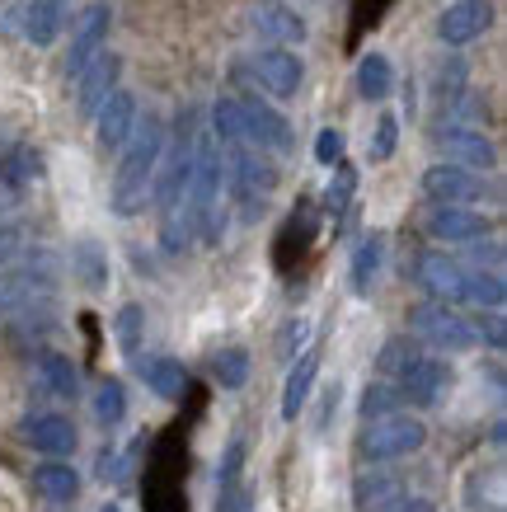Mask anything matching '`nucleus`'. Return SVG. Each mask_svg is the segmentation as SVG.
Returning a JSON list of instances; mask_svg holds the SVG:
<instances>
[{
    "label": "nucleus",
    "instance_id": "1",
    "mask_svg": "<svg viewBox=\"0 0 507 512\" xmlns=\"http://www.w3.org/2000/svg\"><path fill=\"white\" fill-rule=\"evenodd\" d=\"M160 160H165V123L146 113V123L137 118L132 137L123 141V160H118V174H113V212L118 217L146 212L155 174H160Z\"/></svg>",
    "mask_w": 507,
    "mask_h": 512
},
{
    "label": "nucleus",
    "instance_id": "2",
    "mask_svg": "<svg viewBox=\"0 0 507 512\" xmlns=\"http://www.w3.org/2000/svg\"><path fill=\"white\" fill-rule=\"evenodd\" d=\"M184 428H169L160 442H155V456H151V475H146V512H188V498H184Z\"/></svg>",
    "mask_w": 507,
    "mask_h": 512
},
{
    "label": "nucleus",
    "instance_id": "3",
    "mask_svg": "<svg viewBox=\"0 0 507 512\" xmlns=\"http://www.w3.org/2000/svg\"><path fill=\"white\" fill-rule=\"evenodd\" d=\"M409 329H414L428 348H437V353H465V348L479 343L475 325H470L465 315L451 311L446 301H423V306H414V311H409Z\"/></svg>",
    "mask_w": 507,
    "mask_h": 512
},
{
    "label": "nucleus",
    "instance_id": "4",
    "mask_svg": "<svg viewBox=\"0 0 507 512\" xmlns=\"http://www.w3.org/2000/svg\"><path fill=\"white\" fill-rule=\"evenodd\" d=\"M423 442H428V428L395 409V414H381V419L367 423L362 456H367V461H404V456H414Z\"/></svg>",
    "mask_w": 507,
    "mask_h": 512
},
{
    "label": "nucleus",
    "instance_id": "5",
    "mask_svg": "<svg viewBox=\"0 0 507 512\" xmlns=\"http://www.w3.org/2000/svg\"><path fill=\"white\" fill-rule=\"evenodd\" d=\"M235 104H240V127H245L249 146H259V151H277V156H287V151L296 146L292 123H287L277 109H268V104H259V99H235Z\"/></svg>",
    "mask_w": 507,
    "mask_h": 512
},
{
    "label": "nucleus",
    "instance_id": "6",
    "mask_svg": "<svg viewBox=\"0 0 507 512\" xmlns=\"http://www.w3.org/2000/svg\"><path fill=\"white\" fill-rule=\"evenodd\" d=\"M52 278H57V264L52 259H38V268H10V273H0V315H15L33 301H43L52 292Z\"/></svg>",
    "mask_w": 507,
    "mask_h": 512
},
{
    "label": "nucleus",
    "instance_id": "7",
    "mask_svg": "<svg viewBox=\"0 0 507 512\" xmlns=\"http://www.w3.org/2000/svg\"><path fill=\"white\" fill-rule=\"evenodd\" d=\"M423 193H428L432 202H451V207H465V202H479L489 188H484V179H479L475 170H465V165H432L428 174H423Z\"/></svg>",
    "mask_w": 507,
    "mask_h": 512
},
{
    "label": "nucleus",
    "instance_id": "8",
    "mask_svg": "<svg viewBox=\"0 0 507 512\" xmlns=\"http://www.w3.org/2000/svg\"><path fill=\"white\" fill-rule=\"evenodd\" d=\"M108 24H113V10H108L104 0H94L90 10L76 19V38H71V57H66V76H80L85 66L104 52L108 43Z\"/></svg>",
    "mask_w": 507,
    "mask_h": 512
},
{
    "label": "nucleus",
    "instance_id": "9",
    "mask_svg": "<svg viewBox=\"0 0 507 512\" xmlns=\"http://www.w3.org/2000/svg\"><path fill=\"white\" fill-rule=\"evenodd\" d=\"M254 76H259V85L273 99H296V90H301V80H306V66H301V57L296 52H287V47H268V52H259L254 57Z\"/></svg>",
    "mask_w": 507,
    "mask_h": 512
},
{
    "label": "nucleus",
    "instance_id": "10",
    "mask_svg": "<svg viewBox=\"0 0 507 512\" xmlns=\"http://www.w3.org/2000/svg\"><path fill=\"white\" fill-rule=\"evenodd\" d=\"M451 390V367H446L442 357H423L418 353L409 367L400 372V395L414 404H437Z\"/></svg>",
    "mask_w": 507,
    "mask_h": 512
},
{
    "label": "nucleus",
    "instance_id": "11",
    "mask_svg": "<svg viewBox=\"0 0 507 512\" xmlns=\"http://www.w3.org/2000/svg\"><path fill=\"white\" fill-rule=\"evenodd\" d=\"M465 273H470V268L456 264V259H446V254H423V259L414 264L418 287H423L432 301H446V306H456V301H461Z\"/></svg>",
    "mask_w": 507,
    "mask_h": 512
},
{
    "label": "nucleus",
    "instance_id": "12",
    "mask_svg": "<svg viewBox=\"0 0 507 512\" xmlns=\"http://www.w3.org/2000/svg\"><path fill=\"white\" fill-rule=\"evenodd\" d=\"M489 24H493L489 0H456V5H446V15L437 19V33H442L446 47H465V43H475Z\"/></svg>",
    "mask_w": 507,
    "mask_h": 512
},
{
    "label": "nucleus",
    "instance_id": "13",
    "mask_svg": "<svg viewBox=\"0 0 507 512\" xmlns=\"http://www.w3.org/2000/svg\"><path fill=\"white\" fill-rule=\"evenodd\" d=\"M249 24L268 43H306V19L296 15L292 5H282V0H254L249 5Z\"/></svg>",
    "mask_w": 507,
    "mask_h": 512
},
{
    "label": "nucleus",
    "instance_id": "14",
    "mask_svg": "<svg viewBox=\"0 0 507 512\" xmlns=\"http://www.w3.org/2000/svg\"><path fill=\"white\" fill-rule=\"evenodd\" d=\"M428 235L432 240H446V245H470V240H484L489 235V221L470 212V207H451V202H437L428 212Z\"/></svg>",
    "mask_w": 507,
    "mask_h": 512
},
{
    "label": "nucleus",
    "instance_id": "15",
    "mask_svg": "<svg viewBox=\"0 0 507 512\" xmlns=\"http://www.w3.org/2000/svg\"><path fill=\"white\" fill-rule=\"evenodd\" d=\"M94 123H99V146L104 151H123V141L132 137V127H137V99L127 90H113L94 109Z\"/></svg>",
    "mask_w": 507,
    "mask_h": 512
},
{
    "label": "nucleus",
    "instance_id": "16",
    "mask_svg": "<svg viewBox=\"0 0 507 512\" xmlns=\"http://www.w3.org/2000/svg\"><path fill=\"white\" fill-rule=\"evenodd\" d=\"M437 141H442V151L451 156V165H465V170H493L498 165L493 141L484 132H475V127H442Z\"/></svg>",
    "mask_w": 507,
    "mask_h": 512
},
{
    "label": "nucleus",
    "instance_id": "17",
    "mask_svg": "<svg viewBox=\"0 0 507 512\" xmlns=\"http://www.w3.org/2000/svg\"><path fill=\"white\" fill-rule=\"evenodd\" d=\"M315 231H320V217H315V207L310 202H301L292 217H287V226H282V235H277V249H273V259L282 273H292L301 259H306V249L310 240H315Z\"/></svg>",
    "mask_w": 507,
    "mask_h": 512
},
{
    "label": "nucleus",
    "instance_id": "18",
    "mask_svg": "<svg viewBox=\"0 0 507 512\" xmlns=\"http://www.w3.org/2000/svg\"><path fill=\"white\" fill-rule=\"evenodd\" d=\"M118 71H123V62H118L113 52H99V57H94V62L76 76V85H80L76 104H80V113H85V118H94V109H99L108 94L118 90Z\"/></svg>",
    "mask_w": 507,
    "mask_h": 512
},
{
    "label": "nucleus",
    "instance_id": "19",
    "mask_svg": "<svg viewBox=\"0 0 507 512\" xmlns=\"http://www.w3.org/2000/svg\"><path fill=\"white\" fill-rule=\"evenodd\" d=\"M19 437H24L33 451H47V456L76 451V428H71V419H62V414H29V419L19 423Z\"/></svg>",
    "mask_w": 507,
    "mask_h": 512
},
{
    "label": "nucleus",
    "instance_id": "20",
    "mask_svg": "<svg viewBox=\"0 0 507 512\" xmlns=\"http://www.w3.org/2000/svg\"><path fill=\"white\" fill-rule=\"evenodd\" d=\"M33 381L52 395V400H76V367H71V357L62 353H38V362H33Z\"/></svg>",
    "mask_w": 507,
    "mask_h": 512
},
{
    "label": "nucleus",
    "instance_id": "21",
    "mask_svg": "<svg viewBox=\"0 0 507 512\" xmlns=\"http://www.w3.org/2000/svg\"><path fill=\"white\" fill-rule=\"evenodd\" d=\"M395 498H404V480H400V475L367 470V475L353 484V508L357 512H381V508H390Z\"/></svg>",
    "mask_w": 507,
    "mask_h": 512
},
{
    "label": "nucleus",
    "instance_id": "22",
    "mask_svg": "<svg viewBox=\"0 0 507 512\" xmlns=\"http://www.w3.org/2000/svg\"><path fill=\"white\" fill-rule=\"evenodd\" d=\"M315 376H320V353H296V367L287 376V390H282V419H296L310 400V386H315Z\"/></svg>",
    "mask_w": 507,
    "mask_h": 512
},
{
    "label": "nucleus",
    "instance_id": "23",
    "mask_svg": "<svg viewBox=\"0 0 507 512\" xmlns=\"http://www.w3.org/2000/svg\"><path fill=\"white\" fill-rule=\"evenodd\" d=\"M62 24H66V5H62V0H29V10H24V38H29L33 47L57 43Z\"/></svg>",
    "mask_w": 507,
    "mask_h": 512
},
{
    "label": "nucleus",
    "instance_id": "24",
    "mask_svg": "<svg viewBox=\"0 0 507 512\" xmlns=\"http://www.w3.org/2000/svg\"><path fill=\"white\" fill-rule=\"evenodd\" d=\"M141 381L160 400H184L188 395V372H184V362H174V357H146L141 362Z\"/></svg>",
    "mask_w": 507,
    "mask_h": 512
},
{
    "label": "nucleus",
    "instance_id": "25",
    "mask_svg": "<svg viewBox=\"0 0 507 512\" xmlns=\"http://www.w3.org/2000/svg\"><path fill=\"white\" fill-rule=\"evenodd\" d=\"M390 90H395V71H390V57H385V52H367V57L357 62V94H362L367 104H381Z\"/></svg>",
    "mask_w": 507,
    "mask_h": 512
},
{
    "label": "nucleus",
    "instance_id": "26",
    "mask_svg": "<svg viewBox=\"0 0 507 512\" xmlns=\"http://www.w3.org/2000/svg\"><path fill=\"white\" fill-rule=\"evenodd\" d=\"M33 489L52 498V503H71L80 494V475L71 466H62V461H47V466L33 470Z\"/></svg>",
    "mask_w": 507,
    "mask_h": 512
},
{
    "label": "nucleus",
    "instance_id": "27",
    "mask_svg": "<svg viewBox=\"0 0 507 512\" xmlns=\"http://www.w3.org/2000/svg\"><path fill=\"white\" fill-rule=\"evenodd\" d=\"M503 296H507V287H503V278L498 273H484V268H475V273H465V292H461V306H479V311H498L503 306Z\"/></svg>",
    "mask_w": 507,
    "mask_h": 512
},
{
    "label": "nucleus",
    "instance_id": "28",
    "mask_svg": "<svg viewBox=\"0 0 507 512\" xmlns=\"http://www.w3.org/2000/svg\"><path fill=\"white\" fill-rule=\"evenodd\" d=\"M38 174H43V160H38L33 146H15L10 156H0V184L5 188H24V184H33Z\"/></svg>",
    "mask_w": 507,
    "mask_h": 512
},
{
    "label": "nucleus",
    "instance_id": "29",
    "mask_svg": "<svg viewBox=\"0 0 507 512\" xmlns=\"http://www.w3.org/2000/svg\"><path fill=\"white\" fill-rule=\"evenodd\" d=\"M381 254H385L381 235H367V240L357 245V254H353V292L357 296L371 292V282H376V273H381Z\"/></svg>",
    "mask_w": 507,
    "mask_h": 512
},
{
    "label": "nucleus",
    "instance_id": "30",
    "mask_svg": "<svg viewBox=\"0 0 507 512\" xmlns=\"http://www.w3.org/2000/svg\"><path fill=\"white\" fill-rule=\"evenodd\" d=\"M123 414H127V390H123V381H99V390H94V419L104 423V428H118L123 423Z\"/></svg>",
    "mask_w": 507,
    "mask_h": 512
},
{
    "label": "nucleus",
    "instance_id": "31",
    "mask_svg": "<svg viewBox=\"0 0 507 512\" xmlns=\"http://www.w3.org/2000/svg\"><path fill=\"white\" fill-rule=\"evenodd\" d=\"M212 376L226 390H240L249 381V353L245 348H221V353L212 357Z\"/></svg>",
    "mask_w": 507,
    "mask_h": 512
},
{
    "label": "nucleus",
    "instance_id": "32",
    "mask_svg": "<svg viewBox=\"0 0 507 512\" xmlns=\"http://www.w3.org/2000/svg\"><path fill=\"white\" fill-rule=\"evenodd\" d=\"M353 188H357V174L348 170L343 160H338V165H334V184L324 188V212H329L334 221L343 217L348 207H353Z\"/></svg>",
    "mask_w": 507,
    "mask_h": 512
},
{
    "label": "nucleus",
    "instance_id": "33",
    "mask_svg": "<svg viewBox=\"0 0 507 512\" xmlns=\"http://www.w3.org/2000/svg\"><path fill=\"white\" fill-rule=\"evenodd\" d=\"M71 264H76V273H80V282H85V287H104V282H108L104 254H99V245H90V240H85V245H76V259H71Z\"/></svg>",
    "mask_w": 507,
    "mask_h": 512
},
{
    "label": "nucleus",
    "instance_id": "34",
    "mask_svg": "<svg viewBox=\"0 0 507 512\" xmlns=\"http://www.w3.org/2000/svg\"><path fill=\"white\" fill-rule=\"evenodd\" d=\"M404 404V395H400V386H367V395H362V414L367 419H381V414H395Z\"/></svg>",
    "mask_w": 507,
    "mask_h": 512
},
{
    "label": "nucleus",
    "instance_id": "35",
    "mask_svg": "<svg viewBox=\"0 0 507 512\" xmlns=\"http://www.w3.org/2000/svg\"><path fill=\"white\" fill-rule=\"evenodd\" d=\"M418 357V343H409V339H390L381 348V357H376V362H381V372L385 376H400L404 367H409V362H414Z\"/></svg>",
    "mask_w": 507,
    "mask_h": 512
},
{
    "label": "nucleus",
    "instance_id": "36",
    "mask_svg": "<svg viewBox=\"0 0 507 512\" xmlns=\"http://www.w3.org/2000/svg\"><path fill=\"white\" fill-rule=\"evenodd\" d=\"M390 5H395V0H353V43L367 29H376V24H381Z\"/></svg>",
    "mask_w": 507,
    "mask_h": 512
},
{
    "label": "nucleus",
    "instance_id": "37",
    "mask_svg": "<svg viewBox=\"0 0 507 512\" xmlns=\"http://www.w3.org/2000/svg\"><path fill=\"white\" fill-rule=\"evenodd\" d=\"M395 141H400V118H395V113H381L376 137H371V160H390L395 156Z\"/></svg>",
    "mask_w": 507,
    "mask_h": 512
},
{
    "label": "nucleus",
    "instance_id": "38",
    "mask_svg": "<svg viewBox=\"0 0 507 512\" xmlns=\"http://www.w3.org/2000/svg\"><path fill=\"white\" fill-rule=\"evenodd\" d=\"M306 339H310V325L306 320H292V325L277 334V357H282V362H292L296 353H306Z\"/></svg>",
    "mask_w": 507,
    "mask_h": 512
},
{
    "label": "nucleus",
    "instance_id": "39",
    "mask_svg": "<svg viewBox=\"0 0 507 512\" xmlns=\"http://www.w3.org/2000/svg\"><path fill=\"white\" fill-rule=\"evenodd\" d=\"M113 325H118V343H123V353H137V343H141V306H123Z\"/></svg>",
    "mask_w": 507,
    "mask_h": 512
},
{
    "label": "nucleus",
    "instance_id": "40",
    "mask_svg": "<svg viewBox=\"0 0 507 512\" xmlns=\"http://www.w3.org/2000/svg\"><path fill=\"white\" fill-rule=\"evenodd\" d=\"M104 484H123L127 480V451H99V470H94Z\"/></svg>",
    "mask_w": 507,
    "mask_h": 512
},
{
    "label": "nucleus",
    "instance_id": "41",
    "mask_svg": "<svg viewBox=\"0 0 507 512\" xmlns=\"http://www.w3.org/2000/svg\"><path fill=\"white\" fill-rule=\"evenodd\" d=\"M315 160L320 165H338L343 160V132L338 127H324L320 137H315Z\"/></svg>",
    "mask_w": 507,
    "mask_h": 512
},
{
    "label": "nucleus",
    "instance_id": "42",
    "mask_svg": "<svg viewBox=\"0 0 507 512\" xmlns=\"http://www.w3.org/2000/svg\"><path fill=\"white\" fill-rule=\"evenodd\" d=\"M240 466H245V442H231V447H226V461H221V489H235V484H240Z\"/></svg>",
    "mask_w": 507,
    "mask_h": 512
},
{
    "label": "nucleus",
    "instance_id": "43",
    "mask_svg": "<svg viewBox=\"0 0 507 512\" xmlns=\"http://www.w3.org/2000/svg\"><path fill=\"white\" fill-rule=\"evenodd\" d=\"M475 334H479V343H489V348H503L507 343V329H503V315L498 311H489L484 320L475 325Z\"/></svg>",
    "mask_w": 507,
    "mask_h": 512
},
{
    "label": "nucleus",
    "instance_id": "44",
    "mask_svg": "<svg viewBox=\"0 0 507 512\" xmlns=\"http://www.w3.org/2000/svg\"><path fill=\"white\" fill-rule=\"evenodd\" d=\"M24 249V226H0V268Z\"/></svg>",
    "mask_w": 507,
    "mask_h": 512
},
{
    "label": "nucleus",
    "instance_id": "45",
    "mask_svg": "<svg viewBox=\"0 0 507 512\" xmlns=\"http://www.w3.org/2000/svg\"><path fill=\"white\" fill-rule=\"evenodd\" d=\"M381 512H437V508H432L428 498H395V503L381 508Z\"/></svg>",
    "mask_w": 507,
    "mask_h": 512
},
{
    "label": "nucleus",
    "instance_id": "46",
    "mask_svg": "<svg viewBox=\"0 0 507 512\" xmlns=\"http://www.w3.org/2000/svg\"><path fill=\"white\" fill-rule=\"evenodd\" d=\"M470 245H475V240H470ZM475 264H479V268L489 264L493 273H498V264H503V249H498V245H489V249H484V245H475Z\"/></svg>",
    "mask_w": 507,
    "mask_h": 512
},
{
    "label": "nucleus",
    "instance_id": "47",
    "mask_svg": "<svg viewBox=\"0 0 507 512\" xmlns=\"http://www.w3.org/2000/svg\"><path fill=\"white\" fill-rule=\"evenodd\" d=\"M99 512H123V508H118V503H104V508H99Z\"/></svg>",
    "mask_w": 507,
    "mask_h": 512
},
{
    "label": "nucleus",
    "instance_id": "48",
    "mask_svg": "<svg viewBox=\"0 0 507 512\" xmlns=\"http://www.w3.org/2000/svg\"><path fill=\"white\" fill-rule=\"evenodd\" d=\"M0 212H5V198H0Z\"/></svg>",
    "mask_w": 507,
    "mask_h": 512
}]
</instances>
